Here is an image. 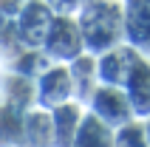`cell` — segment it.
I'll return each instance as SVG.
<instances>
[{
  "instance_id": "12",
  "label": "cell",
  "mask_w": 150,
  "mask_h": 147,
  "mask_svg": "<svg viewBox=\"0 0 150 147\" xmlns=\"http://www.w3.org/2000/svg\"><path fill=\"white\" fill-rule=\"evenodd\" d=\"M116 147H150L147 136H144V124L127 122L122 127H116Z\"/></svg>"
},
{
  "instance_id": "5",
  "label": "cell",
  "mask_w": 150,
  "mask_h": 147,
  "mask_svg": "<svg viewBox=\"0 0 150 147\" xmlns=\"http://www.w3.org/2000/svg\"><path fill=\"white\" fill-rule=\"evenodd\" d=\"M122 90L133 107V116H150V62L142 54H136Z\"/></svg>"
},
{
  "instance_id": "10",
  "label": "cell",
  "mask_w": 150,
  "mask_h": 147,
  "mask_svg": "<svg viewBox=\"0 0 150 147\" xmlns=\"http://www.w3.org/2000/svg\"><path fill=\"white\" fill-rule=\"evenodd\" d=\"M71 147H116V130L108 127L105 122H99L93 113L85 110Z\"/></svg>"
},
{
  "instance_id": "1",
  "label": "cell",
  "mask_w": 150,
  "mask_h": 147,
  "mask_svg": "<svg viewBox=\"0 0 150 147\" xmlns=\"http://www.w3.org/2000/svg\"><path fill=\"white\" fill-rule=\"evenodd\" d=\"M76 23H79L85 51L105 54V51L116 48L122 34H125V11L116 0H96V3L82 6Z\"/></svg>"
},
{
  "instance_id": "2",
  "label": "cell",
  "mask_w": 150,
  "mask_h": 147,
  "mask_svg": "<svg viewBox=\"0 0 150 147\" xmlns=\"http://www.w3.org/2000/svg\"><path fill=\"white\" fill-rule=\"evenodd\" d=\"M40 51L51 59V62H59V65H68L71 59H76L79 54H85L76 17L74 14H54L51 17Z\"/></svg>"
},
{
  "instance_id": "3",
  "label": "cell",
  "mask_w": 150,
  "mask_h": 147,
  "mask_svg": "<svg viewBox=\"0 0 150 147\" xmlns=\"http://www.w3.org/2000/svg\"><path fill=\"white\" fill-rule=\"evenodd\" d=\"M85 105L91 107L88 113H93L99 122H105L113 130L127 122H133V107L127 102L125 90L116 88V85H96V90L91 93V99Z\"/></svg>"
},
{
  "instance_id": "11",
  "label": "cell",
  "mask_w": 150,
  "mask_h": 147,
  "mask_svg": "<svg viewBox=\"0 0 150 147\" xmlns=\"http://www.w3.org/2000/svg\"><path fill=\"white\" fill-rule=\"evenodd\" d=\"M0 147H23V113L0 102Z\"/></svg>"
},
{
  "instance_id": "6",
  "label": "cell",
  "mask_w": 150,
  "mask_h": 147,
  "mask_svg": "<svg viewBox=\"0 0 150 147\" xmlns=\"http://www.w3.org/2000/svg\"><path fill=\"white\" fill-rule=\"evenodd\" d=\"M0 102L8 107H14L20 113H25L28 107L37 105V88H34V79L28 76H20L14 71L0 74Z\"/></svg>"
},
{
  "instance_id": "4",
  "label": "cell",
  "mask_w": 150,
  "mask_h": 147,
  "mask_svg": "<svg viewBox=\"0 0 150 147\" xmlns=\"http://www.w3.org/2000/svg\"><path fill=\"white\" fill-rule=\"evenodd\" d=\"M34 88H37V107H45V110L74 99V85H71L68 65H59V62H51L34 79Z\"/></svg>"
},
{
  "instance_id": "8",
  "label": "cell",
  "mask_w": 150,
  "mask_h": 147,
  "mask_svg": "<svg viewBox=\"0 0 150 147\" xmlns=\"http://www.w3.org/2000/svg\"><path fill=\"white\" fill-rule=\"evenodd\" d=\"M68 74H71V85H74V99L79 105H85L91 93L99 85V76H96V57L93 54H79L76 59L68 62Z\"/></svg>"
},
{
  "instance_id": "9",
  "label": "cell",
  "mask_w": 150,
  "mask_h": 147,
  "mask_svg": "<svg viewBox=\"0 0 150 147\" xmlns=\"http://www.w3.org/2000/svg\"><path fill=\"white\" fill-rule=\"evenodd\" d=\"M82 105L76 102V99H71V102H65V105H57L51 107V124H54V147H71V141H74L76 136V127H79V122H82Z\"/></svg>"
},
{
  "instance_id": "7",
  "label": "cell",
  "mask_w": 150,
  "mask_h": 147,
  "mask_svg": "<svg viewBox=\"0 0 150 147\" xmlns=\"http://www.w3.org/2000/svg\"><path fill=\"white\" fill-rule=\"evenodd\" d=\"M23 147H54L51 110L34 105L23 113Z\"/></svg>"
},
{
  "instance_id": "13",
  "label": "cell",
  "mask_w": 150,
  "mask_h": 147,
  "mask_svg": "<svg viewBox=\"0 0 150 147\" xmlns=\"http://www.w3.org/2000/svg\"><path fill=\"white\" fill-rule=\"evenodd\" d=\"M144 136H147V144H150V119H147V124H144Z\"/></svg>"
}]
</instances>
